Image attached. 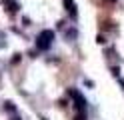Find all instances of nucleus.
Listing matches in <instances>:
<instances>
[{
    "label": "nucleus",
    "instance_id": "1",
    "mask_svg": "<svg viewBox=\"0 0 124 120\" xmlns=\"http://www.w3.org/2000/svg\"><path fill=\"white\" fill-rule=\"evenodd\" d=\"M52 38H54V34L50 30H44L40 36H38V46L40 48H48L50 46V42H52Z\"/></svg>",
    "mask_w": 124,
    "mask_h": 120
},
{
    "label": "nucleus",
    "instance_id": "2",
    "mask_svg": "<svg viewBox=\"0 0 124 120\" xmlns=\"http://www.w3.org/2000/svg\"><path fill=\"white\" fill-rule=\"evenodd\" d=\"M64 4H66V10L70 12L72 16H76V6H74V0H64Z\"/></svg>",
    "mask_w": 124,
    "mask_h": 120
},
{
    "label": "nucleus",
    "instance_id": "3",
    "mask_svg": "<svg viewBox=\"0 0 124 120\" xmlns=\"http://www.w3.org/2000/svg\"><path fill=\"white\" fill-rule=\"evenodd\" d=\"M76 120H84V116H82V114H78V116H76Z\"/></svg>",
    "mask_w": 124,
    "mask_h": 120
}]
</instances>
